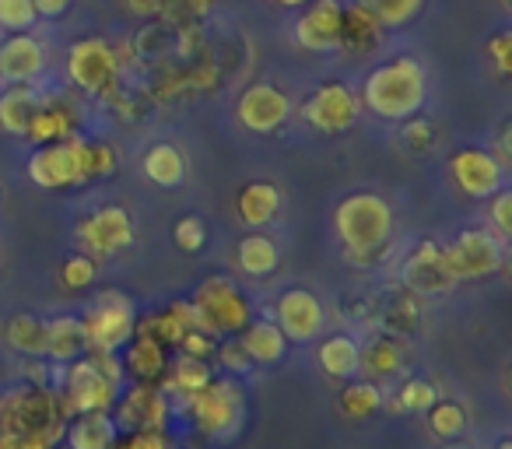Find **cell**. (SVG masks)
<instances>
[{
	"instance_id": "1",
	"label": "cell",
	"mask_w": 512,
	"mask_h": 449,
	"mask_svg": "<svg viewBox=\"0 0 512 449\" xmlns=\"http://www.w3.org/2000/svg\"><path fill=\"white\" fill-rule=\"evenodd\" d=\"M64 428L57 390L46 383H18L0 393V449H57Z\"/></svg>"
},
{
	"instance_id": "2",
	"label": "cell",
	"mask_w": 512,
	"mask_h": 449,
	"mask_svg": "<svg viewBox=\"0 0 512 449\" xmlns=\"http://www.w3.org/2000/svg\"><path fill=\"white\" fill-rule=\"evenodd\" d=\"M362 109L376 113L379 120H407L418 116L428 102V74L414 57H393L372 67L358 92Z\"/></svg>"
},
{
	"instance_id": "3",
	"label": "cell",
	"mask_w": 512,
	"mask_h": 449,
	"mask_svg": "<svg viewBox=\"0 0 512 449\" xmlns=\"http://www.w3.org/2000/svg\"><path fill=\"white\" fill-rule=\"evenodd\" d=\"M337 236L355 267H372L383 260L393 236V207L379 193H351L334 211Z\"/></svg>"
},
{
	"instance_id": "4",
	"label": "cell",
	"mask_w": 512,
	"mask_h": 449,
	"mask_svg": "<svg viewBox=\"0 0 512 449\" xmlns=\"http://www.w3.org/2000/svg\"><path fill=\"white\" fill-rule=\"evenodd\" d=\"M186 418L204 439H232L246 418V397L232 383V376L211 379L200 393L186 397Z\"/></svg>"
},
{
	"instance_id": "5",
	"label": "cell",
	"mask_w": 512,
	"mask_h": 449,
	"mask_svg": "<svg viewBox=\"0 0 512 449\" xmlns=\"http://www.w3.org/2000/svg\"><path fill=\"white\" fill-rule=\"evenodd\" d=\"M193 309H197L200 323L207 334L214 337H235L249 320H253V306L242 295V288L225 274L204 278V285L193 292Z\"/></svg>"
},
{
	"instance_id": "6",
	"label": "cell",
	"mask_w": 512,
	"mask_h": 449,
	"mask_svg": "<svg viewBox=\"0 0 512 449\" xmlns=\"http://www.w3.org/2000/svg\"><path fill=\"white\" fill-rule=\"evenodd\" d=\"M442 257H446L453 281L460 285V281L491 278L495 271H502L505 246L491 229H463L453 243L442 246Z\"/></svg>"
},
{
	"instance_id": "7",
	"label": "cell",
	"mask_w": 512,
	"mask_h": 449,
	"mask_svg": "<svg viewBox=\"0 0 512 449\" xmlns=\"http://www.w3.org/2000/svg\"><path fill=\"white\" fill-rule=\"evenodd\" d=\"M116 393H120V386L109 376H102L92 365V358L81 355L78 362H67L57 400L64 418H74V414H85V411H109Z\"/></svg>"
},
{
	"instance_id": "8",
	"label": "cell",
	"mask_w": 512,
	"mask_h": 449,
	"mask_svg": "<svg viewBox=\"0 0 512 449\" xmlns=\"http://www.w3.org/2000/svg\"><path fill=\"white\" fill-rule=\"evenodd\" d=\"M137 309L123 292H102L95 306L81 316L88 351H120L134 337Z\"/></svg>"
},
{
	"instance_id": "9",
	"label": "cell",
	"mask_w": 512,
	"mask_h": 449,
	"mask_svg": "<svg viewBox=\"0 0 512 449\" xmlns=\"http://www.w3.org/2000/svg\"><path fill=\"white\" fill-rule=\"evenodd\" d=\"M67 78L88 95H113L116 81H120V57L106 39H78L67 50Z\"/></svg>"
},
{
	"instance_id": "10",
	"label": "cell",
	"mask_w": 512,
	"mask_h": 449,
	"mask_svg": "<svg viewBox=\"0 0 512 449\" xmlns=\"http://www.w3.org/2000/svg\"><path fill=\"white\" fill-rule=\"evenodd\" d=\"M78 246L92 260H109L134 246V218L127 207L102 204L78 225Z\"/></svg>"
},
{
	"instance_id": "11",
	"label": "cell",
	"mask_w": 512,
	"mask_h": 449,
	"mask_svg": "<svg viewBox=\"0 0 512 449\" xmlns=\"http://www.w3.org/2000/svg\"><path fill=\"white\" fill-rule=\"evenodd\" d=\"M109 414L120 432H165L172 407L158 383H134L130 390L116 393Z\"/></svg>"
},
{
	"instance_id": "12",
	"label": "cell",
	"mask_w": 512,
	"mask_h": 449,
	"mask_svg": "<svg viewBox=\"0 0 512 449\" xmlns=\"http://www.w3.org/2000/svg\"><path fill=\"white\" fill-rule=\"evenodd\" d=\"M362 116V102H358V92H351L341 81H330V85L316 88L313 95L302 106V120L309 123L320 134H344L351 130Z\"/></svg>"
},
{
	"instance_id": "13",
	"label": "cell",
	"mask_w": 512,
	"mask_h": 449,
	"mask_svg": "<svg viewBox=\"0 0 512 449\" xmlns=\"http://www.w3.org/2000/svg\"><path fill=\"white\" fill-rule=\"evenodd\" d=\"M274 323H278V330L285 334V341L309 344L327 327V309H323V302L316 299V292H309V288H288V292L278 295Z\"/></svg>"
},
{
	"instance_id": "14",
	"label": "cell",
	"mask_w": 512,
	"mask_h": 449,
	"mask_svg": "<svg viewBox=\"0 0 512 449\" xmlns=\"http://www.w3.org/2000/svg\"><path fill=\"white\" fill-rule=\"evenodd\" d=\"M449 176H453L456 190H460L463 197L488 200L491 193L502 190L505 165L484 148H460L449 155Z\"/></svg>"
},
{
	"instance_id": "15",
	"label": "cell",
	"mask_w": 512,
	"mask_h": 449,
	"mask_svg": "<svg viewBox=\"0 0 512 449\" xmlns=\"http://www.w3.org/2000/svg\"><path fill=\"white\" fill-rule=\"evenodd\" d=\"M235 116L249 134H274L292 116V99L278 85H249L235 102Z\"/></svg>"
},
{
	"instance_id": "16",
	"label": "cell",
	"mask_w": 512,
	"mask_h": 449,
	"mask_svg": "<svg viewBox=\"0 0 512 449\" xmlns=\"http://www.w3.org/2000/svg\"><path fill=\"white\" fill-rule=\"evenodd\" d=\"M400 285L414 295H446L449 288L456 285L453 274L446 267V257H442V246L425 239L418 243V250L400 264Z\"/></svg>"
},
{
	"instance_id": "17",
	"label": "cell",
	"mask_w": 512,
	"mask_h": 449,
	"mask_svg": "<svg viewBox=\"0 0 512 449\" xmlns=\"http://www.w3.org/2000/svg\"><path fill=\"white\" fill-rule=\"evenodd\" d=\"M46 71V46L32 32H8L0 43V81L29 85Z\"/></svg>"
},
{
	"instance_id": "18",
	"label": "cell",
	"mask_w": 512,
	"mask_h": 449,
	"mask_svg": "<svg viewBox=\"0 0 512 449\" xmlns=\"http://www.w3.org/2000/svg\"><path fill=\"white\" fill-rule=\"evenodd\" d=\"M29 179L39 186V190H67V186L81 183L78 148H74V137H71V141L43 144V148L32 151Z\"/></svg>"
},
{
	"instance_id": "19",
	"label": "cell",
	"mask_w": 512,
	"mask_h": 449,
	"mask_svg": "<svg viewBox=\"0 0 512 449\" xmlns=\"http://www.w3.org/2000/svg\"><path fill=\"white\" fill-rule=\"evenodd\" d=\"M341 0H309L302 18L295 22V43L309 53H330L337 50L341 39Z\"/></svg>"
},
{
	"instance_id": "20",
	"label": "cell",
	"mask_w": 512,
	"mask_h": 449,
	"mask_svg": "<svg viewBox=\"0 0 512 449\" xmlns=\"http://www.w3.org/2000/svg\"><path fill=\"white\" fill-rule=\"evenodd\" d=\"M120 365L123 376H130L134 383H162L165 369H169V348L144 334H134L120 348Z\"/></svg>"
},
{
	"instance_id": "21",
	"label": "cell",
	"mask_w": 512,
	"mask_h": 449,
	"mask_svg": "<svg viewBox=\"0 0 512 449\" xmlns=\"http://www.w3.org/2000/svg\"><path fill=\"white\" fill-rule=\"evenodd\" d=\"M235 337H239L242 351H246L253 365H264V369H271V365L285 362L288 341H285V334H281L274 320H249Z\"/></svg>"
},
{
	"instance_id": "22",
	"label": "cell",
	"mask_w": 512,
	"mask_h": 449,
	"mask_svg": "<svg viewBox=\"0 0 512 449\" xmlns=\"http://www.w3.org/2000/svg\"><path fill=\"white\" fill-rule=\"evenodd\" d=\"M383 25L362 8V4H348L341 11V39H337V50L351 53V57H365L383 43Z\"/></svg>"
},
{
	"instance_id": "23",
	"label": "cell",
	"mask_w": 512,
	"mask_h": 449,
	"mask_svg": "<svg viewBox=\"0 0 512 449\" xmlns=\"http://www.w3.org/2000/svg\"><path fill=\"white\" fill-rule=\"evenodd\" d=\"M278 211H281V190L274 183H267V179H253L235 197V214H239L242 225H249V229L271 225L278 218Z\"/></svg>"
},
{
	"instance_id": "24",
	"label": "cell",
	"mask_w": 512,
	"mask_h": 449,
	"mask_svg": "<svg viewBox=\"0 0 512 449\" xmlns=\"http://www.w3.org/2000/svg\"><path fill=\"white\" fill-rule=\"evenodd\" d=\"M116 435H120V428H116L109 411L74 414V418H67V428H64L67 449H109Z\"/></svg>"
},
{
	"instance_id": "25",
	"label": "cell",
	"mask_w": 512,
	"mask_h": 449,
	"mask_svg": "<svg viewBox=\"0 0 512 449\" xmlns=\"http://www.w3.org/2000/svg\"><path fill=\"white\" fill-rule=\"evenodd\" d=\"M88 351L85 341V327H81V316H53L46 320V351L43 358L57 365L78 362L81 355Z\"/></svg>"
},
{
	"instance_id": "26",
	"label": "cell",
	"mask_w": 512,
	"mask_h": 449,
	"mask_svg": "<svg viewBox=\"0 0 512 449\" xmlns=\"http://www.w3.org/2000/svg\"><path fill=\"white\" fill-rule=\"evenodd\" d=\"M141 172L148 183L162 186V190H172V186H179L186 179V155L169 141L151 144L141 158Z\"/></svg>"
},
{
	"instance_id": "27",
	"label": "cell",
	"mask_w": 512,
	"mask_h": 449,
	"mask_svg": "<svg viewBox=\"0 0 512 449\" xmlns=\"http://www.w3.org/2000/svg\"><path fill=\"white\" fill-rule=\"evenodd\" d=\"M400 369H404V351H400V344L393 341L390 334L372 337L369 344H362V348H358V372H365V376H369V383L397 376Z\"/></svg>"
},
{
	"instance_id": "28",
	"label": "cell",
	"mask_w": 512,
	"mask_h": 449,
	"mask_svg": "<svg viewBox=\"0 0 512 449\" xmlns=\"http://www.w3.org/2000/svg\"><path fill=\"white\" fill-rule=\"evenodd\" d=\"M214 379V369L211 362H204V358H190V355H176V362H169V369H165L162 376V390L165 393H179V397H193V393H200L207 383Z\"/></svg>"
},
{
	"instance_id": "29",
	"label": "cell",
	"mask_w": 512,
	"mask_h": 449,
	"mask_svg": "<svg viewBox=\"0 0 512 449\" xmlns=\"http://www.w3.org/2000/svg\"><path fill=\"white\" fill-rule=\"evenodd\" d=\"M25 137H29L36 148H43V144H57V141H71L74 137V113L67 106H43V102H39V109L32 113Z\"/></svg>"
},
{
	"instance_id": "30",
	"label": "cell",
	"mask_w": 512,
	"mask_h": 449,
	"mask_svg": "<svg viewBox=\"0 0 512 449\" xmlns=\"http://www.w3.org/2000/svg\"><path fill=\"white\" fill-rule=\"evenodd\" d=\"M235 260H239V271L249 274V278H267V274L278 271L281 253L271 236H264V232H249V236L239 243Z\"/></svg>"
},
{
	"instance_id": "31",
	"label": "cell",
	"mask_w": 512,
	"mask_h": 449,
	"mask_svg": "<svg viewBox=\"0 0 512 449\" xmlns=\"http://www.w3.org/2000/svg\"><path fill=\"white\" fill-rule=\"evenodd\" d=\"M4 341L11 351L25 358H43L46 351V320H39L36 313H15L4 323Z\"/></svg>"
},
{
	"instance_id": "32",
	"label": "cell",
	"mask_w": 512,
	"mask_h": 449,
	"mask_svg": "<svg viewBox=\"0 0 512 449\" xmlns=\"http://www.w3.org/2000/svg\"><path fill=\"white\" fill-rule=\"evenodd\" d=\"M39 109V95L32 85H8V92L0 95V130H8L15 137H25L32 113Z\"/></svg>"
},
{
	"instance_id": "33",
	"label": "cell",
	"mask_w": 512,
	"mask_h": 449,
	"mask_svg": "<svg viewBox=\"0 0 512 449\" xmlns=\"http://www.w3.org/2000/svg\"><path fill=\"white\" fill-rule=\"evenodd\" d=\"M358 348L362 344L348 334H337V337H327L316 351L320 358V369L327 372L330 379H351L358 372Z\"/></svg>"
},
{
	"instance_id": "34",
	"label": "cell",
	"mask_w": 512,
	"mask_h": 449,
	"mask_svg": "<svg viewBox=\"0 0 512 449\" xmlns=\"http://www.w3.org/2000/svg\"><path fill=\"white\" fill-rule=\"evenodd\" d=\"M74 148H78V169H81V183L88 179H109L116 172V151L106 141H81L74 137Z\"/></svg>"
},
{
	"instance_id": "35",
	"label": "cell",
	"mask_w": 512,
	"mask_h": 449,
	"mask_svg": "<svg viewBox=\"0 0 512 449\" xmlns=\"http://www.w3.org/2000/svg\"><path fill=\"white\" fill-rule=\"evenodd\" d=\"M379 407H383V390H379L376 383H369V379L344 386L341 400H337V411H341L348 421H365V418H372V414H376Z\"/></svg>"
},
{
	"instance_id": "36",
	"label": "cell",
	"mask_w": 512,
	"mask_h": 449,
	"mask_svg": "<svg viewBox=\"0 0 512 449\" xmlns=\"http://www.w3.org/2000/svg\"><path fill=\"white\" fill-rule=\"evenodd\" d=\"M425 414L435 439H460L467 432V407L456 404V400H435Z\"/></svg>"
},
{
	"instance_id": "37",
	"label": "cell",
	"mask_w": 512,
	"mask_h": 449,
	"mask_svg": "<svg viewBox=\"0 0 512 449\" xmlns=\"http://www.w3.org/2000/svg\"><path fill=\"white\" fill-rule=\"evenodd\" d=\"M355 4H362L383 29H404V25L421 11L425 0H355Z\"/></svg>"
},
{
	"instance_id": "38",
	"label": "cell",
	"mask_w": 512,
	"mask_h": 449,
	"mask_svg": "<svg viewBox=\"0 0 512 449\" xmlns=\"http://www.w3.org/2000/svg\"><path fill=\"white\" fill-rule=\"evenodd\" d=\"M60 288H67V292H85V288L95 285V278H99V264H95L88 253H71V257L60 264Z\"/></svg>"
},
{
	"instance_id": "39",
	"label": "cell",
	"mask_w": 512,
	"mask_h": 449,
	"mask_svg": "<svg viewBox=\"0 0 512 449\" xmlns=\"http://www.w3.org/2000/svg\"><path fill=\"white\" fill-rule=\"evenodd\" d=\"M404 127H400V141H404V148L418 151V155H425V151H432L435 144H439V130H435V123L428 120V116H407V120H400Z\"/></svg>"
},
{
	"instance_id": "40",
	"label": "cell",
	"mask_w": 512,
	"mask_h": 449,
	"mask_svg": "<svg viewBox=\"0 0 512 449\" xmlns=\"http://www.w3.org/2000/svg\"><path fill=\"white\" fill-rule=\"evenodd\" d=\"M439 400V390H435V383H428V379H407L404 386H400V397H397V411L404 407V411H414V414H425L428 407Z\"/></svg>"
},
{
	"instance_id": "41",
	"label": "cell",
	"mask_w": 512,
	"mask_h": 449,
	"mask_svg": "<svg viewBox=\"0 0 512 449\" xmlns=\"http://www.w3.org/2000/svg\"><path fill=\"white\" fill-rule=\"evenodd\" d=\"M32 0H0V29L4 32H29L36 25Z\"/></svg>"
},
{
	"instance_id": "42",
	"label": "cell",
	"mask_w": 512,
	"mask_h": 449,
	"mask_svg": "<svg viewBox=\"0 0 512 449\" xmlns=\"http://www.w3.org/2000/svg\"><path fill=\"white\" fill-rule=\"evenodd\" d=\"M172 236H176V246L183 253H200V250H204V243H207V225H204V218H197V214H186V218L176 221Z\"/></svg>"
},
{
	"instance_id": "43",
	"label": "cell",
	"mask_w": 512,
	"mask_h": 449,
	"mask_svg": "<svg viewBox=\"0 0 512 449\" xmlns=\"http://www.w3.org/2000/svg\"><path fill=\"white\" fill-rule=\"evenodd\" d=\"M214 358L221 362V369L228 372V376H246L249 369H253V362H249V355L242 351L239 337H225V341L214 348Z\"/></svg>"
},
{
	"instance_id": "44",
	"label": "cell",
	"mask_w": 512,
	"mask_h": 449,
	"mask_svg": "<svg viewBox=\"0 0 512 449\" xmlns=\"http://www.w3.org/2000/svg\"><path fill=\"white\" fill-rule=\"evenodd\" d=\"M491 204H488V218H491V232L498 239H509L512 236V193L509 190H498L491 193Z\"/></svg>"
},
{
	"instance_id": "45",
	"label": "cell",
	"mask_w": 512,
	"mask_h": 449,
	"mask_svg": "<svg viewBox=\"0 0 512 449\" xmlns=\"http://www.w3.org/2000/svg\"><path fill=\"white\" fill-rule=\"evenodd\" d=\"M109 449H172L165 432H120Z\"/></svg>"
},
{
	"instance_id": "46",
	"label": "cell",
	"mask_w": 512,
	"mask_h": 449,
	"mask_svg": "<svg viewBox=\"0 0 512 449\" xmlns=\"http://www.w3.org/2000/svg\"><path fill=\"white\" fill-rule=\"evenodd\" d=\"M214 348H218V337L207 334V330H190V334L179 341V355H190V358H204V362H211L214 358Z\"/></svg>"
},
{
	"instance_id": "47",
	"label": "cell",
	"mask_w": 512,
	"mask_h": 449,
	"mask_svg": "<svg viewBox=\"0 0 512 449\" xmlns=\"http://www.w3.org/2000/svg\"><path fill=\"white\" fill-rule=\"evenodd\" d=\"M214 0H162V11L176 22H197L211 11Z\"/></svg>"
},
{
	"instance_id": "48",
	"label": "cell",
	"mask_w": 512,
	"mask_h": 449,
	"mask_svg": "<svg viewBox=\"0 0 512 449\" xmlns=\"http://www.w3.org/2000/svg\"><path fill=\"white\" fill-rule=\"evenodd\" d=\"M488 53H491V60H495L498 74H502V78H509V74H512V32H498V36H491L488 39Z\"/></svg>"
},
{
	"instance_id": "49",
	"label": "cell",
	"mask_w": 512,
	"mask_h": 449,
	"mask_svg": "<svg viewBox=\"0 0 512 449\" xmlns=\"http://www.w3.org/2000/svg\"><path fill=\"white\" fill-rule=\"evenodd\" d=\"M32 8H36L39 18H60V15H67L71 0H32Z\"/></svg>"
},
{
	"instance_id": "50",
	"label": "cell",
	"mask_w": 512,
	"mask_h": 449,
	"mask_svg": "<svg viewBox=\"0 0 512 449\" xmlns=\"http://www.w3.org/2000/svg\"><path fill=\"white\" fill-rule=\"evenodd\" d=\"M127 8L137 18H155L162 15V0H127Z\"/></svg>"
},
{
	"instance_id": "51",
	"label": "cell",
	"mask_w": 512,
	"mask_h": 449,
	"mask_svg": "<svg viewBox=\"0 0 512 449\" xmlns=\"http://www.w3.org/2000/svg\"><path fill=\"white\" fill-rule=\"evenodd\" d=\"M274 4H278V8H306L309 0H274Z\"/></svg>"
},
{
	"instance_id": "52",
	"label": "cell",
	"mask_w": 512,
	"mask_h": 449,
	"mask_svg": "<svg viewBox=\"0 0 512 449\" xmlns=\"http://www.w3.org/2000/svg\"><path fill=\"white\" fill-rule=\"evenodd\" d=\"M498 449H512V442H509V439H505V442H498Z\"/></svg>"
},
{
	"instance_id": "53",
	"label": "cell",
	"mask_w": 512,
	"mask_h": 449,
	"mask_svg": "<svg viewBox=\"0 0 512 449\" xmlns=\"http://www.w3.org/2000/svg\"><path fill=\"white\" fill-rule=\"evenodd\" d=\"M0 204H4V190H0Z\"/></svg>"
},
{
	"instance_id": "54",
	"label": "cell",
	"mask_w": 512,
	"mask_h": 449,
	"mask_svg": "<svg viewBox=\"0 0 512 449\" xmlns=\"http://www.w3.org/2000/svg\"><path fill=\"white\" fill-rule=\"evenodd\" d=\"M449 449H463V446H449Z\"/></svg>"
},
{
	"instance_id": "55",
	"label": "cell",
	"mask_w": 512,
	"mask_h": 449,
	"mask_svg": "<svg viewBox=\"0 0 512 449\" xmlns=\"http://www.w3.org/2000/svg\"><path fill=\"white\" fill-rule=\"evenodd\" d=\"M0 260H4V250H0Z\"/></svg>"
}]
</instances>
